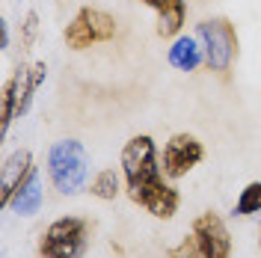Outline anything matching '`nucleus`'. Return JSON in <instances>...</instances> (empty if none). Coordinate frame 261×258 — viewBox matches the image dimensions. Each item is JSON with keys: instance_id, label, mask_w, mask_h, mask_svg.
<instances>
[{"instance_id": "obj_1", "label": "nucleus", "mask_w": 261, "mask_h": 258, "mask_svg": "<svg viewBox=\"0 0 261 258\" xmlns=\"http://www.w3.org/2000/svg\"><path fill=\"white\" fill-rule=\"evenodd\" d=\"M122 175L125 193L134 205L146 208L154 220H172L178 214L181 196L172 184L163 181V166L158 158V145L148 134L130 137L122 148Z\"/></svg>"}, {"instance_id": "obj_2", "label": "nucleus", "mask_w": 261, "mask_h": 258, "mask_svg": "<svg viewBox=\"0 0 261 258\" xmlns=\"http://www.w3.org/2000/svg\"><path fill=\"white\" fill-rule=\"evenodd\" d=\"M166 258H231V235L220 214L205 211L193 220L190 235L166 249Z\"/></svg>"}, {"instance_id": "obj_3", "label": "nucleus", "mask_w": 261, "mask_h": 258, "mask_svg": "<svg viewBox=\"0 0 261 258\" xmlns=\"http://www.w3.org/2000/svg\"><path fill=\"white\" fill-rule=\"evenodd\" d=\"M48 175L54 190L77 196L89 184V151L77 140H60L48 151Z\"/></svg>"}, {"instance_id": "obj_4", "label": "nucleus", "mask_w": 261, "mask_h": 258, "mask_svg": "<svg viewBox=\"0 0 261 258\" xmlns=\"http://www.w3.org/2000/svg\"><path fill=\"white\" fill-rule=\"evenodd\" d=\"M48 78V65L45 63H30L18 65V71L3 83V95H0V134L6 137V131L12 125V119L24 116L30 110L36 89Z\"/></svg>"}, {"instance_id": "obj_5", "label": "nucleus", "mask_w": 261, "mask_h": 258, "mask_svg": "<svg viewBox=\"0 0 261 258\" xmlns=\"http://www.w3.org/2000/svg\"><path fill=\"white\" fill-rule=\"evenodd\" d=\"M196 39L205 48V65L217 74H228L238 60V30L228 18H208L196 24Z\"/></svg>"}, {"instance_id": "obj_6", "label": "nucleus", "mask_w": 261, "mask_h": 258, "mask_svg": "<svg viewBox=\"0 0 261 258\" xmlns=\"http://www.w3.org/2000/svg\"><path fill=\"white\" fill-rule=\"evenodd\" d=\"M89 243V223L83 217H60L39 238L42 258H81Z\"/></svg>"}, {"instance_id": "obj_7", "label": "nucleus", "mask_w": 261, "mask_h": 258, "mask_svg": "<svg viewBox=\"0 0 261 258\" xmlns=\"http://www.w3.org/2000/svg\"><path fill=\"white\" fill-rule=\"evenodd\" d=\"M63 39L71 50H86V48H92V45H101V42H113L116 18L110 12H104V9L83 6L81 12L68 21Z\"/></svg>"}, {"instance_id": "obj_8", "label": "nucleus", "mask_w": 261, "mask_h": 258, "mask_svg": "<svg viewBox=\"0 0 261 258\" xmlns=\"http://www.w3.org/2000/svg\"><path fill=\"white\" fill-rule=\"evenodd\" d=\"M205 161V145L199 137L181 131V134H172L166 143H163V158H161V166H163V175L169 181H178L184 178L187 172H193L199 163Z\"/></svg>"}, {"instance_id": "obj_9", "label": "nucleus", "mask_w": 261, "mask_h": 258, "mask_svg": "<svg viewBox=\"0 0 261 258\" xmlns=\"http://www.w3.org/2000/svg\"><path fill=\"white\" fill-rule=\"evenodd\" d=\"M33 172H36V166H33V154L27 148H18V151H12V154L3 161V166H0V205H3V208H9L12 196L21 190V184H24Z\"/></svg>"}, {"instance_id": "obj_10", "label": "nucleus", "mask_w": 261, "mask_h": 258, "mask_svg": "<svg viewBox=\"0 0 261 258\" xmlns=\"http://www.w3.org/2000/svg\"><path fill=\"white\" fill-rule=\"evenodd\" d=\"M158 15L154 33L161 39H178V33L187 24V3L184 0H140Z\"/></svg>"}, {"instance_id": "obj_11", "label": "nucleus", "mask_w": 261, "mask_h": 258, "mask_svg": "<svg viewBox=\"0 0 261 258\" xmlns=\"http://www.w3.org/2000/svg\"><path fill=\"white\" fill-rule=\"evenodd\" d=\"M166 57H169V65L178 71H196L199 65H205V48L196 36H178Z\"/></svg>"}, {"instance_id": "obj_12", "label": "nucleus", "mask_w": 261, "mask_h": 258, "mask_svg": "<svg viewBox=\"0 0 261 258\" xmlns=\"http://www.w3.org/2000/svg\"><path fill=\"white\" fill-rule=\"evenodd\" d=\"M42 202H45V190H42V178L39 172H33L24 184H21V190L12 196V202H9V208L21 214V217H33V214H39L42 208Z\"/></svg>"}, {"instance_id": "obj_13", "label": "nucleus", "mask_w": 261, "mask_h": 258, "mask_svg": "<svg viewBox=\"0 0 261 258\" xmlns=\"http://www.w3.org/2000/svg\"><path fill=\"white\" fill-rule=\"evenodd\" d=\"M122 190H125V175H119L116 169H101L89 184V193L101 202H113Z\"/></svg>"}, {"instance_id": "obj_14", "label": "nucleus", "mask_w": 261, "mask_h": 258, "mask_svg": "<svg viewBox=\"0 0 261 258\" xmlns=\"http://www.w3.org/2000/svg\"><path fill=\"white\" fill-rule=\"evenodd\" d=\"M258 211H261V181H249L241 190L238 202H234V217H252Z\"/></svg>"}, {"instance_id": "obj_15", "label": "nucleus", "mask_w": 261, "mask_h": 258, "mask_svg": "<svg viewBox=\"0 0 261 258\" xmlns=\"http://www.w3.org/2000/svg\"><path fill=\"white\" fill-rule=\"evenodd\" d=\"M36 36H39V15L36 12H27L24 15V24H21V45H24V50H30L36 45Z\"/></svg>"}, {"instance_id": "obj_16", "label": "nucleus", "mask_w": 261, "mask_h": 258, "mask_svg": "<svg viewBox=\"0 0 261 258\" xmlns=\"http://www.w3.org/2000/svg\"><path fill=\"white\" fill-rule=\"evenodd\" d=\"M0 48H9V27H6V21H0Z\"/></svg>"}, {"instance_id": "obj_17", "label": "nucleus", "mask_w": 261, "mask_h": 258, "mask_svg": "<svg viewBox=\"0 0 261 258\" xmlns=\"http://www.w3.org/2000/svg\"><path fill=\"white\" fill-rule=\"evenodd\" d=\"M258 241H261V238H258Z\"/></svg>"}]
</instances>
